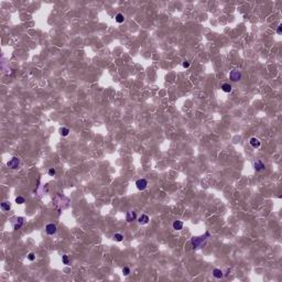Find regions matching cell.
Masks as SVG:
<instances>
[{
  "instance_id": "obj_9",
  "label": "cell",
  "mask_w": 282,
  "mask_h": 282,
  "mask_svg": "<svg viewBox=\"0 0 282 282\" xmlns=\"http://www.w3.org/2000/svg\"><path fill=\"white\" fill-rule=\"evenodd\" d=\"M249 143H250V146H251L252 148H259L260 147V140L259 139H257V138H251L249 140Z\"/></svg>"
},
{
  "instance_id": "obj_15",
  "label": "cell",
  "mask_w": 282,
  "mask_h": 282,
  "mask_svg": "<svg viewBox=\"0 0 282 282\" xmlns=\"http://www.w3.org/2000/svg\"><path fill=\"white\" fill-rule=\"evenodd\" d=\"M60 134H61V136H63V137H66V136H68V134H69V130H68V128H65V127L61 128V129H60Z\"/></svg>"
},
{
  "instance_id": "obj_19",
  "label": "cell",
  "mask_w": 282,
  "mask_h": 282,
  "mask_svg": "<svg viewBox=\"0 0 282 282\" xmlns=\"http://www.w3.org/2000/svg\"><path fill=\"white\" fill-rule=\"evenodd\" d=\"M62 260H63V263H64V265H68L69 260H68V257H67V254H64V256L62 257Z\"/></svg>"
},
{
  "instance_id": "obj_18",
  "label": "cell",
  "mask_w": 282,
  "mask_h": 282,
  "mask_svg": "<svg viewBox=\"0 0 282 282\" xmlns=\"http://www.w3.org/2000/svg\"><path fill=\"white\" fill-rule=\"evenodd\" d=\"M15 203H17V204H23V203H24V197L18 196L17 198H15Z\"/></svg>"
},
{
  "instance_id": "obj_13",
  "label": "cell",
  "mask_w": 282,
  "mask_h": 282,
  "mask_svg": "<svg viewBox=\"0 0 282 282\" xmlns=\"http://www.w3.org/2000/svg\"><path fill=\"white\" fill-rule=\"evenodd\" d=\"M173 228L175 230H181L183 228V223L181 221H175L173 223Z\"/></svg>"
},
{
  "instance_id": "obj_23",
  "label": "cell",
  "mask_w": 282,
  "mask_h": 282,
  "mask_svg": "<svg viewBox=\"0 0 282 282\" xmlns=\"http://www.w3.org/2000/svg\"><path fill=\"white\" fill-rule=\"evenodd\" d=\"M182 65H183V67H185V68H187L190 66V63H189V61H184L183 63H182Z\"/></svg>"
},
{
  "instance_id": "obj_2",
  "label": "cell",
  "mask_w": 282,
  "mask_h": 282,
  "mask_svg": "<svg viewBox=\"0 0 282 282\" xmlns=\"http://www.w3.org/2000/svg\"><path fill=\"white\" fill-rule=\"evenodd\" d=\"M229 77L233 82H238V81H240V78H241V73L237 69H233L229 74Z\"/></svg>"
},
{
  "instance_id": "obj_8",
  "label": "cell",
  "mask_w": 282,
  "mask_h": 282,
  "mask_svg": "<svg viewBox=\"0 0 282 282\" xmlns=\"http://www.w3.org/2000/svg\"><path fill=\"white\" fill-rule=\"evenodd\" d=\"M149 221H150V218H149V216H148V215H146V214H142V215H141V216L138 218V222H139L140 225L148 224Z\"/></svg>"
},
{
  "instance_id": "obj_20",
  "label": "cell",
  "mask_w": 282,
  "mask_h": 282,
  "mask_svg": "<svg viewBox=\"0 0 282 282\" xmlns=\"http://www.w3.org/2000/svg\"><path fill=\"white\" fill-rule=\"evenodd\" d=\"M122 272H124L125 276H128L129 273H130V269H129V267H125V268L122 269Z\"/></svg>"
},
{
  "instance_id": "obj_5",
  "label": "cell",
  "mask_w": 282,
  "mask_h": 282,
  "mask_svg": "<svg viewBox=\"0 0 282 282\" xmlns=\"http://www.w3.org/2000/svg\"><path fill=\"white\" fill-rule=\"evenodd\" d=\"M45 232L48 235H54L56 233V225L55 224H48L45 227Z\"/></svg>"
},
{
  "instance_id": "obj_10",
  "label": "cell",
  "mask_w": 282,
  "mask_h": 282,
  "mask_svg": "<svg viewBox=\"0 0 282 282\" xmlns=\"http://www.w3.org/2000/svg\"><path fill=\"white\" fill-rule=\"evenodd\" d=\"M23 222H24L23 217H18V218H17V222H15V224L13 225V228H14V229H19V228H20V227L23 225Z\"/></svg>"
},
{
  "instance_id": "obj_17",
  "label": "cell",
  "mask_w": 282,
  "mask_h": 282,
  "mask_svg": "<svg viewBox=\"0 0 282 282\" xmlns=\"http://www.w3.org/2000/svg\"><path fill=\"white\" fill-rule=\"evenodd\" d=\"M113 239L117 240V241H122L124 236L121 234H115V235H113Z\"/></svg>"
},
{
  "instance_id": "obj_12",
  "label": "cell",
  "mask_w": 282,
  "mask_h": 282,
  "mask_svg": "<svg viewBox=\"0 0 282 282\" xmlns=\"http://www.w3.org/2000/svg\"><path fill=\"white\" fill-rule=\"evenodd\" d=\"M222 91L225 92V93H230L232 92V85L228 84V83H225L222 85Z\"/></svg>"
},
{
  "instance_id": "obj_24",
  "label": "cell",
  "mask_w": 282,
  "mask_h": 282,
  "mask_svg": "<svg viewBox=\"0 0 282 282\" xmlns=\"http://www.w3.org/2000/svg\"><path fill=\"white\" fill-rule=\"evenodd\" d=\"M281 30H282V25H279V27H278V29H277V33L278 34H281Z\"/></svg>"
},
{
  "instance_id": "obj_4",
  "label": "cell",
  "mask_w": 282,
  "mask_h": 282,
  "mask_svg": "<svg viewBox=\"0 0 282 282\" xmlns=\"http://www.w3.org/2000/svg\"><path fill=\"white\" fill-rule=\"evenodd\" d=\"M136 186H137V189L140 190V191L146 190L147 186H148L147 180H144V179H140V180H138V181L136 182Z\"/></svg>"
},
{
  "instance_id": "obj_1",
  "label": "cell",
  "mask_w": 282,
  "mask_h": 282,
  "mask_svg": "<svg viewBox=\"0 0 282 282\" xmlns=\"http://www.w3.org/2000/svg\"><path fill=\"white\" fill-rule=\"evenodd\" d=\"M207 237H209V233L208 232H206L204 236H201V237H195L192 239V246H193V248H197V247L201 246L203 242H204L206 240V238Z\"/></svg>"
},
{
  "instance_id": "obj_3",
  "label": "cell",
  "mask_w": 282,
  "mask_h": 282,
  "mask_svg": "<svg viewBox=\"0 0 282 282\" xmlns=\"http://www.w3.org/2000/svg\"><path fill=\"white\" fill-rule=\"evenodd\" d=\"M19 163H20L19 159L17 156H13V158H11L10 161L7 162V165H8V168H11V169H17L19 166Z\"/></svg>"
},
{
  "instance_id": "obj_7",
  "label": "cell",
  "mask_w": 282,
  "mask_h": 282,
  "mask_svg": "<svg viewBox=\"0 0 282 282\" xmlns=\"http://www.w3.org/2000/svg\"><path fill=\"white\" fill-rule=\"evenodd\" d=\"M136 212L134 210H130V212H128L127 215H126V221L128 223H131V222H134L135 219H136Z\"/></svg>"
},
{
  "instance_id": "obj_16",
  "label": "cell",
  "mask_w": 282,
  "mask_h": 282,
  "mask_svg": "<svg viewBox=\"0 0 282 282\" xmlns=\"http://www.w3.org/2000/svg\"><path fill=\"white\" fill-rule=\"evenodd\" d=\"M115 19H116V21L118 22V23H122V22L125 21V17H124V14H122V13H118V14L116 15V18H115Z\"/></svg>"
},
{
  "instance_id": "obj_6",
  "label": "cell",
  "mask_w": 282,
  "mask_h": 282,
  "mask_svg": "<svg viewBox=\"0 0 282 282\" xmlns=\"http://www.w3.org/2000/svg\"><path fill=\"white\" fill-rule=\"evenodd\" d=\"M253 166H254V170L258 171V172H260V171H262V170L266 169L265 164L262 163V161H260V160H258V161L254 162V163H253Z\"/></svg>"
},
{
  "instance_id": "obj_21",
  "label": "cell",
  "mask_w": 282,
  "mask_h": 282,
  "mask_svg": "<svg viewBox=\"0 0 282 282\" xmlns=\"http://www.w3.org/2000/svg\"><path fill=\"white\" fill-rule=\"evenodd\" d=\"M28 259H29L30 261H33V260L35 259V256H34L33 252H30V253L28 254Z\"/></svg>"
},
{
  "instance_id": "obj_11",
  "label": "cell",
  "mask_w": 282,
  "mask_h": 282,
  "mask_svg": "<svg viewBox=\"0 0 282 282\" xmlns=\"http://www.w3.org/2000/svg\"><path fill=\"white\" fill-rule=\"evenodd\" d=\"M213 276L216 278V279H222L224 275H223V271L221 269H214L213 270Z\"/></svg>"
},
{
  "instance_id": "obj_22",
  "label": "cell",
  "mask_w": 282,
  "mask_h": 282,
  "mask_svg": "<svg viewBox=\"0 0 282 282\" xmlns=\"http://www.w3.org/2000/svg\"><path fill=\"white\" fill-rule=\"evenodd\" d=\"M49 174H50L51 176H54V175H55V169H54V168H51V169L49 170Z\"/></svg>"
},
{
  "instance_id": "obj_14",
  "label": "cell",
  "mask_w": 282,
  "mask_h": 282,
  "mask_svg": "<svg viewBox=\"0 0 282 282\" xmlns=\"http://www.w3.org/2000/svg\"><path fill=\"white\" fill-rule=\"evenodd\" d=\"M1 208H2L3 210L8 212V210H9V209L11 208L10 203H9V202H3V203H1Z\"/></svg>"
}]
</instances>
